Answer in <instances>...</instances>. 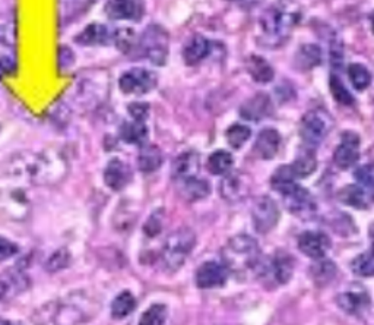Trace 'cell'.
<instances>
[{
	"label": "cell",
	"instance_id": "1",
	"mask_svg": "<svg viewBox=\"0 0 374 325\" xmlns=\"http://www.w3.org/2000/svg\"><path fill=\"white\" fill-rule=\"evenodd\" d=\"M31 184V154L13 155L0 174V213L15 221L25 220L31 209L27 197V188Z\"/></svg>",
	"mask_w": 374,
	"mask_h": 325
},
{
	"label": "cell",
	"instance_id": "2",
	"mask_svg": "<svg viewBox=\"0 0 374 325\" xmlns=\"http://www.w3.org/2000/svg\"><path fill=\"white\" fill-rule=\"evenodd\" d=\"M100 300L87 291L72 293L45 302L31 315L34 325H82L100 311Z\"/></svg>",
	"mask_w": 374,
	"mask_h": 325
},
{
	"label": "cell",
	"instance_id": "3",
	"mask_svg": "<svg viewBox=\"0 0 374 325\" xmlns=\"http://www.w3.org/2000/svg\"><path fill=\"white\" fill-rule=\"evenodd\" d=\"M259 243L249 235H237L231 237L222 249V265L229 271H249L259 264Z\"/></svg>",
	"mask_w": 374,
	"mask_h": 325
},
{
	"label": "cell",
	"instance_id": "4",
	"mask_svg": "<svg viewBox=\"0 0 374 325\" xmlns=\"http://www.w3.org/2000/svg\"><path fill=\"white\" fill-rule=\"evenodd\" d=\"M68 173V161L57 150H45L31 157L32 184L52 186L62 182Z\"/></svg>",
	"mask_w": 374,
	"mask_h": 325
},
{
	"label": "cell",
	"instance_id": "5",
	"mask_svg": "<svg viewBox=\"0 0 374 325\" xmlns=\"http://www.w3.org/2000/svg\"><path fill=\"white\" fill-rule=\"evenodd\" d=\"M194 243H196V235L187 227L173 232L162 247V264L171 271L178 270L193 251Z\"/></svg>",
	"mask_w": 374,
	"mask_h": 325
},
{
	"label": "cell",
	"instance_id": "6",
	"mask_svg": "<svg viewBox=\"0 0 374 325\" xmlns=\"http://www.w3.org/2000/svg\"><path fill=\"white\" fill-rule=\"evenodd\" d=\"M333 127V120L328 111L315 109L307 111L300 123V135L308 145H319L323 142Z\"/></svg>",
	"mask_w": 374,
	"mask_h": 325
},
{
	"label": "cell",
	"instance_id": "7",
	"mask_svg": "<svg viewBox=\"0 0 374 325\" xmlns=\"http://www.w3.org/2000/svg\"><path fill=\"white\" fill-rule=\"evenodd\" d=\"M168 32L159 25H150L141 39V50L154 64H164L168 56Z\"/></svg>",
	"mask_w": 374,
	"mask_h": 325
},
{
	"label": "cell",
	"instance_id": "8",
	"mask_svg": "<svg viewBox=\"0 0 374 325\" xmlns=\"http://www.w3.org/2000/svg\"><path fill=\"white\" fill-rule=\"evenodd\" d=\"M299 20V15L294 11H287L282 8H272L262 18V27L268 36L281 37L287 36L288 32L294 28Z\"/></svg>",
	"mask_w": 374,
	"mask_h": 325
},
{
	"label": "cell",
	"instance_id": "9",
	"mask_svg": "<svg viewBox=\"0 0 374 325\" xmlns=\"http://www.w3.org/2000/svg\"><path fill=\"white\" fill-rule=\"evenodd\" d=\"M252 219L256 232L262 235L271 232L280 220L278 204L269 197H260L253 205Z\"/></svg>",
	"mask_w": 374,
	"mask_h": 325
},
{
	"label": "cell",
	"instance_id": "10",
	"mask_svg": "<svg viewBox=\"0 0 374 325\" xmlns=\"http://www.w3.org/2000/svg\"><path fill=\"white\" fill-rule=\"evenodd\" d=\"M119 85L124 94H146L155 88L157 75L145 68H134L120 76Z\"/></svg>",
	"mask_w": 374,
	"mask_h": 325
},
{
	"label": "cell",
	"instance_id": "11",
	"mask_svg": "<svg viewBox=\"0 0 374 325\" xmlns=\"http://www.w3.org/2000/svg\"><path fill=\"white\" fill-rule=\"evenodd\" d=\"M252 191V182L247 173L243 172H229L224 174L222 182L220 185L221 197L225 201L238 202L245 200Z\"/></svg>",
	"mask_w": 374,
	"mask_h": 325
},
{
	"label": "cell",
	"instance_id": "12",
	"mask_svg": "<svg viewBox=\"0 0 374 325\" xmlns=\"http://www.w3.org/2000/svg\"><path fill=\"white\" fill-rule=\"evenodd\" d=\"M338 306L350 315H361L370 307V296L360 284H352L338 298Z\"/></svg>",
	"mask_w": 374,
	"mask_h": 325
},
{
	"label": "cell",
	"instance_id": "13",
	"mask_svg": "<svg viewBox=\"0 0 374 325\" xmlns=\"http://www.w3.org/2000/svg\"><path fill=\"white\" fill-rule=\"evenodd\" d=\"M284 204L289 213L300 216V217H308L315 213L316 202L312 197V193L307 189L301 188L300 185H296L291 188L285 193H282Z\"/></svg>",
	"mask_w": 374,
	"mask_h": 325
},
{
	"label": "cell",
	"instance_id": "14",
	"mask_svg": "<svg viewBox=\"0 0 374 325\" xmlns=\"http://www.w3.org/2000/svg\"><path fill=\"white\" fill-rule=\"evenodd\" d=\"M299 249L312 259H322L331 249V239L322 232H305L299 239Z\"/></svg>",
	"mask_w": 374,
	"mask_h": 325
},
{
	"label": "cell",
	"instance_id": "15",
	"mask_svg": "<svg viewBox=\"0 0 374 325\" xmlns=\"http://www.w3.org/2000/svg\"><path fill=\"white\" fill-rule=\"evenodd\" d=\"M359 145H360V141L354 134L351 132L345 134L343 137V142H340V145H338L335 150V154H333L335 165L339 169H344V170L351 169L360 158Z\"/></svg>",
	"mask_w": 374,
	"mask_h": 325
},
{
	"label": "cell",
	"instance_id": "16",
	"mask_svg": "<svg viewBox=\"0 0 374 325\" xmlns=\"http://www.w3.org/2000/svg\"><path fill=\"white\" fill-rule=\"evenodd\" d=\"M132 181V170L119 158H113L104 170V182L113 191H122Z\"/></svg>",
	"mask_w": 374,
	"mask_h": 325
},
{
	"label": "cell",
	"instance_id": "17",
	"mask_svg": "<svg viewBox=\"0 0 374 325\" xmlns=\"http://www.w3.org/2000/svg\"><path fill=\"white\" fill-rule=\"evenodd\" d=\"M229 277V270L218 263H205L196 271V284L201 289L222 286Z\"/></svg>",
	"mask_w": 374,
	"mask_h": 325
},
{
	"label": "cell",
	"instance_id": "18",
	"mask_svg": "<svg viewBox=\"0 0 374 325\" xmlns=\"http://www.w3.org/2000/svg\"><path fill=\"white\" fill-rule=\"evenodd\" d=\"M272 113V102L266 94H256L240 109L241 118L252 122H259L268 118Z\"/></svg>",
	"mask_w": 374,
	"mask_h": 325
},
{
	"label": "cell",
	"instance_id": "19",
	"mask_svg": "<svg viewBox=\"0 0 374 325\" xmlns=\"http://www.w3.org/2000/svg\"><path fill=\"white\" fill-rule=\"evenodd\" d=\"M280 147H281L280 132L275 131V129H264V131H260V134L257 135L253 150L259 158L271 160L278 154Z\"/></svg>",
	"mask_w": 374,
	"mask_h": 325
},
{
	"label": "cell",
	"instance_id": "20",
	"mask_svg": "<svg viewBox=\"0 0 374 325\" xmlns=\"http://www.w3.org/2000/svg\"><path fill=\"white\" fill-rule=\"evenodd\" d=\"M201 170V157L194 151H186L178 155L171 166V173L178 181L194 177Z\"/></svg>",
	"mask_w": 374,
	"mask_h": 325
},
{
	"label": "cell",
	"instance_id": "21",
	"mask_svg": "<svg viewBox=\"0 0 374 325\" xmlns=\"http://www.w3.org/2000/svg\"><path fill=\"white\" fill-rule=\"evenodd\" d=\"M104 12L110 20H136L141 16V5L136 0H108Z\"/></svg>",
	"mask_w": 374,
	"mask_h": 325
},
{
	"label": "cell",
	"instance_id": "22",
	"mask_svg": "<svg viewBox=\"0 0 374 325\" xmlns=\"http://www.w3.org/2000/svg\"><path fill=\"white\" fill-rule=\"evenodd\" d=\"M339 200L350 207L366 209L373 202V193L360 185H348L339 192Z\"/></svg>",
	"mask_w": 374,
	"mask_h": 325
},
{
	"label": "cell",
	"instance_id": "23",
	"mask_svg": "<svg viewBox=\"0 0 374 325\" xmlns=\"http://www.w3.org/2000/svg\"><path fill=\"white\" fill-rule=\"evenodd\" d=\"M269 268L273 275V280L280 284H285L291 280L292 274H294V259L287 252H278L271 261Z\"/></svg>",
	"mask_w": 374,
	"mask_h": 325
},
{
	"label": "cell",
	"instance_id": "24",
	"mask_svg": "<svg viewBox=\"0 0 374 325\" xmlns=\"http://www.w3.org/2000/svg\"><path fill=\"white\" fill-rule=\"evenodd\" d=\"M209 48H210V44L205 37L199 34L193 36L183 48L185 63L190 64V67H193V64H198L208 56Z\"/></svg>",
	"mask_w": 374,
	"mask_h": 325
},
{
	"label": "cell",
	"instance_id": "25",
	"mask_svg": "<svg viewBox=\"0 0 374 325\" xmlns=\"http://www.w3.org/2000/svg\"><path fill=\"white\" fill-rule=\"evenodd\" d=\"M320 62L322 52L315 44H303L294 56V64L299 71H312Z\"/></svg>",
	"mask_w": 374,
	"mask_h": 325
},
{
	"label": "cell",
	"instance_id": "26",
	"mask_svg": "<svg viewBox=\"0 0 374 325\" xmlns=\"http://www.w3.org/2000/svg\"><path fill=\"white\" fill-rule=\"evenodd\" d=\"M138 167L143 173H152L162 165V153L157 145H146L138 154Z\"/></svg>",
	"mask_w": 374,
	"mask_h": 325
},
{
	"label": "cell",
	"instance_id": "27",
	"mask_svg": "<svg viewBox=\"0 0 374 325\" xmlns=\"http://www.w3.org/2000/svg\"><path fill=\"white\" fill-rule=\"evenodd\" d=\"M182 182L183 184L180 186V193H182V197L187 201L203 200L205 197H208V193L210 191L209 184L198 176L186 179V181H182Z\"/></svg>",
	"mask_w": 374,
	"mask_h": 325
},
{
	"label": "cell",
	"instance_id": "28",
	"mask_svg": "<svg viewBox=\"0 0 374 325\" xmlns=\"http://www.w3.org/2000/svg\"><path fill=\"white\" fill-rule=\"evenodd\" d=\"M247 69L252 78L259 84H268L273 79L275 74L271 64L260 56H250L247 60Z\"/></svg>",
	"mask_w": 374,
	"mask_h": 325
},
{
	"label": "cell",
	"instance_id": "29",
	"mask_svg": "<svg viewBox=\"0 0 374 325\" xmlns=\"http://www.w3.org/2000/svg\"><path fill=\"white\" fill-rule=\"evenodd\" d=\"M110 39V32L107 27L101 24H91L88 25L80 34L75 39L76 43L82 46H95V44H104Z\"/></svg>",
	"mask_w": 374,
	"mask_h": 325
},
{
	"label": "cell",
	"instance_id": "30",
	"mask_svg": "<svg viewBox=\"0 0 374 325\" xmlns=\"http://www.w3.org/2000/svg\"><path fill=\"white\" fill-rule=\"evenodd\" d=\"M120 137L127 144H143L148 138V129L143 122H124L120 127Z\"/></svg>",
	"mask_w": 374,
	"mask_h": 325
},
{
	"label": "cell",
	"instance_id": "31",
	"mask_svg": "<svg viewBox=\"0 0 374 325\" xmlns=\"http://www.w3.org/2000/svg\"><path fill=\"white\" fill-rule=\"evenodd\" d=\"M296 181H297V177L294 172H292L291 166H282L273 173L271 179V185L276 192H280L282 195L297 185Z\"/></svg>",
	"mask_w": 374,
	"mask_h": 325
},
{
	"label": "cell",
	"instance_id": "32",
	"mask_svg": "<svg viewBox=\"0 0 374 325\" xmlns=\"http://www.w3.org/2000/svg\"><path fill=\"white\" fill-rule=\"evenodd\" d=\"M233 162V155L229 151L218 150L208 158V170L215 176H222L231 170Z\"/></svg>",
	"mask_w": 374,
	"mask_h": 325
},
{
	"label": "cell",
	"instance_id": "33",
	"mask_svg": "<svg viewBox=\"0 0 374 325\" xmlns=\"http://www.w3.org/2000/svg\"><path fill=\"white\" fill-rule=\"evenodd\" d=\"M310 275L316 284L324 286L331 283L336 275V265L332 261H324V259H319L316 264L310 268Z\"/></svg>",
	"mask_w": 374,
	"mask_h": 325
},
{
	"label": "cell",
	"instance_id": "34",
	"mask_svg": "<svg viewBox=\"0 0 374 325\" xmlns=\"http://www.w3.org/2000/svg\"><path fill=\"white\" fill-rule=\"evenodd\" d=\"M136 307V300L130 291H122V293L113 300L111 303V315L113 318H126L129 314H132Z\"/></svg>",
	"mask_w": 374,
	"mask_h": 325
},
{
	"label": "cell",
	"instance_id": "35",
	"mask_svg": "<svg viewBox=\"0 0 374 325\" xmlns=\"http://www.w3.org/2000/svg\"><path fill=\"white\" fill-rule=\"evenodd\" d=\"M291 169L297 179L308 177L317 169V158L312 151H305L294 160V162L291 165Z\"/></svg>",
	"mask_w": 374,
	"mask_h": 325
},
{
	"label": "cell",
	"instance_id": "36",
	"mask_svg": "<svg viewBox=\"0 0 374 325\" xmlns=\"http://www.w3.org/2000/svg\"><path fill=\"white\" fill-rule=\"evenodd\" d=\"M329 87H331V92H332L336 103H339L340 106H345V107L354 106V103H355L354 95L350 92V90L345 87V84L343 83V79H340L339 76L331 75Z\"/></svg>",
	"mask_w": 374,
	"mask_h": 325
},
{
	"label": "cell",
	"instance_id": "37",
	"mask_svg": "<svg viewBox=\"0 0 374 325\" xmlns=\"http://www.w3.org/2000/svg\"><path fill=\"white\" fill-rule=\"evenodd\" d=\"M348 76L351 79V84L355 90L364 91L371 84V74L370 71L360 63H354L348 68Z\"/></svg>",
	"mask_w": 374,
	"mask_h": 325
},
{
	"label": "cell",
	"instance_id": "38",
	"mask_svg": "<svg viewBox=\"0 0 374 325\" xmlns=\"http://www.w3.org/2000/svg\"><path fill=\"white\" fill-rule=\"evenodd\" d=\"M16 40V24L12 13L0 15V43L12 47Z\"/></svg>",
	"mask_w": 374,
	"mask_h": 325
},
{
	"label": "cell",
	"instance_id": "39",
	"mask_svg": "<svg viewBox=\"0 0 374 325\" xmlns=\"http://www.w3.org/2000/svg\"><path fill=\"white\" fill-rule=\"evenodd\" d=\"M250 135H252L250 127H247L246 125H240V123L230 126L229 131H226L225 134L226 141H229V144L233 148H241L243 145L247 142Z\"/></svg>",
	"mask_w": 374,
	"mask_h": 325
},
{
	"label": "cell",
	"instance_id": "40",
	"mask_svg": "<svg viewBox=\"0 0 374 325\" xmlns=\"http://www.w3.org/2000/svg\"><path fill=\"white\" fill-rule=\"evenodd\" d=\"M167 317V307L164 305H152L146 310L141 319L139 325H164Z\"/></svg>",
	"mask_w": 374,
	"mask_h": 325
},
{
	"label": "cell",
	"instance_id": "41",
	"mask_svg": "<svg viewBox=\"0 0 374 325\" xmlns=\"http://www.w3.org/2000/svg\"><path fill=\"white\" fill-rule=\"evenodd\" d=\"M351 268L357 275H361V277H370V275H373V272H374L373 252L368 251L366 254H361V255L357 256L351 263Z\"/></svg>",
	"mask_w": 374,
	"mask_h": 325
},
{
	"label": "cell",
	"instance_id": "42",
	"mask_svg": "<svg viewBox=\"0 0 374 325\" xmlns=\"http://www.w3.org/2000/svg\"><path fill=\"white\" fill-rule=\"evenodd\" d=\"M69 263H71V254L68 252V249H59L48 258V261L45 263V270L50 272H56L66 268Z\"/></svg>",
	"mask_w": 374,
	"mask_h": 325
},
{
	"label": "cell",
	"instance_id": "43",
	"mask_svg": "<svg viewBox=\"0 0 374 325\" xmlns=\"http://www.w3.org/2000/svg\"><path fill=\"white\" fill-rule=\"evenodd\" d=\"M115 40H116V44L122 52H130L132 50L134 43H135V34H134L132 29L122 28V29L116 31Z\"/></svg>",
	"mask_w": 374,
	"mask_h": 325
},
{
	"label": "cell",
	"instance_id": "44",
	"mask_svg": "<svg viewBox=\"0 0 374 325\" xmlns=\"http://www.w3.org/2000/svg\"><path fill=\"white\" fill-rule=\"evenodd\" d=\"M355 179L357 182H359L360 186L370 189L373 188V182H374V172H373V166L371 165H366L363 167H360L359 170L355 172Z\"/></svg>",
	"mask_w": 374,
	"mask_h": 325
},
{
	"label": "cell",
	"instance_id": "45",
	"mask_svg": "<svg viewBox=\"0 0 374 325\" xmlns=\"http://www.w3.org/2000/svg\"><path fill=\"white\" fill-rule=\"evenodd\" d=\"M127 111L132 115L134 120L138 122H145V119L148 118V113H150V106L146 103H132L127 107Z\"/></svg>",
	"mask_w": 374,
	"mask_h": 325
},
{
	"label": "cell",
	"instance_id": "46",
	"mask_svg": "<svg viewBox=\"0 0 374 325\" xmlns=\"http://www.w3.org/2000/svg\"><path fill=\"white\" fill-rule=\"evenodd\" d=\"M18 251H20L18 247H16L13 242L5 237H0V261H5V259L12 258L13 255L18 254Z\"/></svg>",
	"mask_w": 374,
	"mask_h": 325
},
{
	"label": "cell",
	"instance_id": "47",
	"mask_svg": "<svg viewBox=\"0 0 374 325\" xmlns=\"http://www.w3.org/2000/svg\"><path fill=\"white\" fill-rule=\"evenodd\" d=\"M73 62H75L73 52L71 50L69 47L62 46L60 50H59V68L60 69H68L69 67H72Z\"/></svg>",
	"mask_w": 374,
	"mask_h": 325
},
{
	"label": "cell",
	"instance_id": "48",
	"mask_svg": "<svg viewBox=\"0 0 374 325\" xmlns=\"http://www.w3.org/2000/svg\"><path fill=\"white\" fill-rule=\"evenodd\" d=\"M161 220L162 219H161L159 211H158V213L152 214L150 217V220L146 221V224H145V233L148 236H157L159 233V230H161V226H162Z\"/></svg>",
	"mask_w": 374,
	"mask_h": 325
},
{
	"label": "cell",
	"instance_id": "49",
	"mask_svg": "<svg viewBox=\"0 0 374 325\" xmlns=\"http://www.w3.org/2000/svg\"><path fill=\"white\" fill-rule=\"evenodd\" d=\"M15 69H16V64L12 59H9V57L0 59V79H2L3 76L13 74Z\"/></svg>",
	"mask_w": 374,
	"mask_h": 325
},
{
	"label": "cell",
	"instance_id": "50",
	"mask_svg": "<svg viewBox=\"0 0 374 325\" xmlns=\"http://www.w3.org/2000/svg\"><path fill=\"white\" fill-rule=\"evenodd\" d=\"M8 291H9V284H8V282L0 280V300L6 298Z\"/></svg>",
	"mask_w": 374,
	"mask_h": 325
},
{
	"label": "cell",
	"instance_id": "51",
	"mask_svg": "<svg viewBox=\"0 0 374 325\" xmlns=\"http://www.w3.org/2000/svg\"><path fill=\"white\" fill-rule=\"evenodd\" d=\"M0 325H13L10 321H6V319H0Z\"/></svg>",
	"mask_w": 374,
	"mask_h": 325
}]
</instances>
